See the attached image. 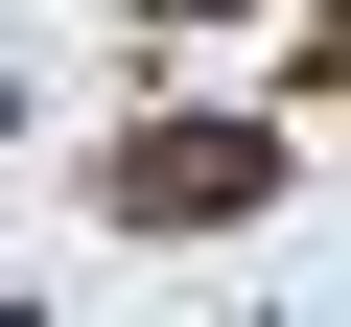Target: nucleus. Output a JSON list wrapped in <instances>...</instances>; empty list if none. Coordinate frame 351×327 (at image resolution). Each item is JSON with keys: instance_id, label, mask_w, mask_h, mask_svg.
I'll list each match as a JSON object with an SVG mask.
<instances>
[{"instance_id": "1", "label": "nucleus", "mask_w": 351, "mask_h": 327, "mask_svg": "<svg viewBox=\"0 0 351 327\" xmlns=\"http://www.w3.org/2000/svg\"><path fill=\"white\" fill-rule=\"evenodd\" d=\"M94 211H117V234H258V211H281V117H117Z\"/></svg>"}, {"instance_id": "2", "label": "nucleus", "mask_w": 351, "mask_h": 327, "mask_svg": "<svg viewBox=\"0 0 351 327\" xmlns=\"http://www.w3.org/2000/svg\"><path fill=\"white\" fill-rule=\"evenodd\" d=\"M281 94H351V0H328V24H304V47H281Z\"/></svg>"}, {"instance_id": "3", "label": "nucleus", "mask_w": 351, "mask_h": 327, "mask_svg": "<svg viewBox=\"0 0 351 327\" xmlns=\"http://www.w3.org/2000/svg\"><path fill=\"white\" fill-rule=\"evenodd\" d=\"M141 24H258V0H141Z\"/></svg>"}]
</instances>
